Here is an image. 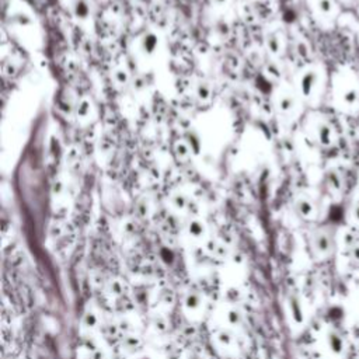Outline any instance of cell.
Listing matches in <instances>:
<instances>
[{"mask_svg":"<svg viewBox=\"0 0 359 359\" xmlns=\"http://www.w3.org/2000/svg\"><path fill=\"white\" fill-rule=\"evenodd\" d=\"M319 10L323 13V14H330L332 11V3L331 0H319Z\"/></svg>","mask_w":359,"mask_h":359,"instance_id":"obj_10","label":"cell"},{"mask_svg":"<svg viewBox=\"0 0 359 359\" xmlns=\"http://www.w3.org/2000/svg\"><path fill=\"white\" fill-rule=\"evenodd\" d=\"M292 105H294V100L290 97H283L282 100H281V109H283V111L290 109L292 108Z\"/></svg>","mask_w":359,"mask_h":359,"instance_id":"obj_11","label":"cell"},{"mask_svg":"<svg viewBox=\"0 0 359 359\" xmlns=\"http://www.w3.org/2000/svg\"><path fill=\"white\" fill-rule=\"evenodd\" d=\"M190 234H192L194 237H199L202 233H204V226H202L199 222H196V220H194V222H191L190 223Z\"/></svg>","mask_w":359,"mask_h":359,"instance_id":"obj_9","label":"cell"},{"mask_svg":"<svg viewBox=\"0 0 359 359\" xmlns=\"http://www.w3.org/2000/svg\"><path fill=\"white\" fill-rule=\"evenodd\" d=\"M317 138H319V142H320L321 145H324V146L331 145V142H332L331 126L327 125V124H320L319 128H317Z\"/></svg>","mask_w":359,"mask_h":359,"instance_id":"obj_3","label":"cell"},{"mask_svg":"<svg viewBox=\"0 0 359 359\" xmlns=\"http://www.w3.org/2000/svg\"><path fill=\"white\" fill-rule=\"evenodd\" d=\"M355 215H356V218L359 219V205L356 208H355Z\"/></svg>","mask_w":359,"mask_h":359,"instance_id":"obj_13","label":"cell"},{"mask_svg":"<svg viewBox=\"0 0 359 359\" xmlns=\"http://www.w3.org/2000/svg\"><path fill=\"white\" fill-rule=\"evenodd\" d=\"M156 47H158V38H156V35L147 34L146 37H145V39H143V49H145V52L152 54V52H154Z\"/></svg>","mask_w":359,"mask_h":359,"instance_id":"obj_7","label":"cell"},{"mask_svg":"<svg viewBox=\"0 0 359 359\" xmlns=\"http://www.w3.org/2000/svg\"><path fill=\"white\" fill-rule=\"evenodd\" d=\"M199 94H201V96H199L201 98H207V96H202V88H199ZM204 94H209V90L207 88V90L204 92Z\"/></svg>","mask_w":359,"mask_h":359,"instance_id":"obj_12","label":"cell"},{"mask_svg":"<svg viewBox=\"0 0 359 359\" xmlns=\"http://www.w3.org/2000/svg\"><path fill=\"white\" fill-rule=\"evenodd\" d=\"M327 180H328V184H330L331 188H334V190H340L341 188L343 181H341V175L338 174L337 171H330L327 174Z\"/></svg>","mask_w":359,"mask_h":359,"instance_id":"obj_8","label":"cell"},{"mask_svg":"<svg viewBox=\"0 0 359 359\" xmlns=\"http://www.w3.org/2000/svg\"><path fill=\"white\" fill-rule=\"evenodd\" d=\"M358 98H359L358 90L354 87H349L344 92L343 103L345 104V105H348V107H352V105H355V104L358 103Z\"/></svg>","mask_w":359,"mask_h":359,"instance_id":"obj_4","label":"cell"},{"mask_svg":"<svg viewBox=\"0 0 359 359\" xmlns=\"http://www.w3.org/2000/svg\"><path fill=\"white\" fill-rule=\"evenodd\" d=\"M88 11H90V7L86 0H77L75 3V13L77 18H86L88 16Z\"/></svg>","mask_w":359,"mask_h":359,"instance_id":"obj_6","label":"cell"},{"mask_svg":"<svg viewBox=\"0 0 359 359\" xmlns=\"http://www.w3.org/2000/svg\"><path fill=\"white\" fill-rule=\"evenodd\" d=\"M218 3H223V2H226V0H216Z\"/></svg>","mask_w":359,"mask_h":359,"instance_id":"obj_14","label":"cell"},{"mask_svg":"<svg viewBox=\"0 0 359 359\" xmlns=\"http://www.w3.org/2000/svg\"><path fill=\"white\" fill-rule=\"evenodd\" d=\"M296 209H298L300 216H303V218H310L311 213H313V205L307 199H299L296 204Z\"/></svg>","mask_w":359,"mask_h":359,"instance_id":"obj_5","label":"cell"},{"mask_svg":"<svg viewBox=\"0 0 359 359\" xmlns=\"http://www.w3.org/2000/svg\"><path fill=\"white\" fill-rule=\"evenodd\" d=\"M316 83H317V73L313 71L306 72L305 75L302 76L300 80V90L305 94L306 97H309L313 92V88L316 87Z\"/></svg>","mask_w":359,"mask_h":359,"instance_id":"obj_1","label":"cell"},{"mask_svg":"<svg viewBox=\"0 0 359 359\" xmlns=\"http://www.w3.org/2000/svg\"><path fill=\"white\" fill-rule=\"evenodd\" d=\"M185 307H188V313L190 315L188 316H192V317H195V316H199V313H201L202 310V302L201 303V299H199V296L195 294L190 295L187 299H185Z\"/></svg>","mask_w":359,"mask_h":359,"instance_id":"obj_2","label":"cell"}]
</instances>
